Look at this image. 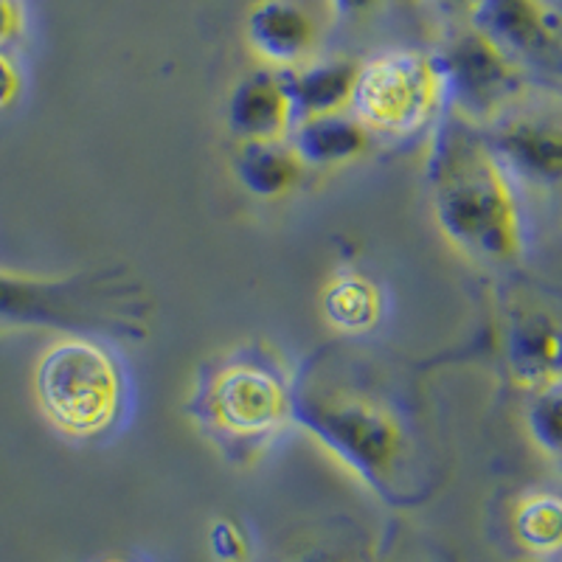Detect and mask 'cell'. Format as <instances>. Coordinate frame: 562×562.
<instances>
[{"instance_id": "cell-1", "label": "cell", "mask_w": 562, "mask_h": 562, "mask_svg": "<svg viewBox=\"0 0 562 562\" xmlns=\"http://www.w3.org/2000/svg\"><path fill=\"white\" fill-rule=\"evenodd\" d=\"M441 237L481 262H512L524 248L518 200L498 158L473 124L445 108L425 158Z\"/></svg>"}, {"instance_id": "cell-2", "label": "cell", "mask_w": 562, "mask_h": 562, "mask_svg": "<svg viewBox=\"0 0 562 562\" xmlns=\"http://www.w3.org/2000/svg\"><path fill=\"white\" fill-rule=\"evenodd\" d=\"M192 414L220 448L259 450L293 422V383L268 346H243L205 371Z\"/></svg>"}, {"instance_id": "cell-3", "label": "cell", "mask_w": 562, "mask_h": 562, "mask_svg": "<svg viewBox=\"0 0 562 562\" xmlns=\"http://www.w3.org/2000/svg\"><path fill=\"white\" fill-rule=\"evenodd\" d=\"M293 422L366 486L396 504L408 441L389 408L360 394L293 385Z\"/></svg>"}, {"instance_id": "cell-4", "label": "cell", "mask_w": 562, "mask_h": 562, "mask_svg": "<svg viewBox=\"0 0 562 562\" xmlns=\"http://www.w3.org/2000/svg\"><path fill=\"white\" fill-rule=\"evenodd\" d=\"M34 389L54 428L74 439L108 434L124 408L122 369L104 346L82 335H70L43 351Z\"/></svg>"}, {"instance_id": "cell-5", "label": "cell", "mask_w": 562, "mask_h": 562, "mask_svg": "<svg viewBox=\"0 0 562 562\" xmlns=\"http://www.w3.org/2000/svg\"><path fill=\"white\" fill-rule=\"evenodd\" d=\"M441 110L445 79L436 54L391 48L360 65L349 113L371 135H414Z\"/></svg>"}, {"instance_id": "cell-6", "label": "cell", "mask_w": 562, "mask_h": 562, "mask_svg": "<svg viewBox=\"0 0 562 562\" xmlns=\"http://www.w3.org/2000/svg\"><path fill=\"white\" fill-rule=\"evenodd\" d=\"M0 318L57 329H113L135 324L127 290L108 279H23L0 273Z\"/></svg>"}, {"instance_id": "cell-7", "label": "cell", "mask_w": 562, "mask_h": 562, "mask_svg": "<svg viewBox=\"0 0 562 562\" xmlns=\"http://www.w3.org/2000/svg\"><path fill=\"white\" fill-rule=\"evenodd\" d=\"M436 59L445 79V108L470 124L501 119L524 88L518 63L473 29L456 34Z\"/></svg>"}, {"instance_id": "cell-8", "label": "cell", "mask_w": 562, "mask_h": 562, "mask_svg": "<svg viewBox=\"0 0 562 562\" xmlns=\"http://www.w3.org/2000/svg\"><path fill=\"white\" fill-rule=\"evenodd\" d=\"M486 147L509 178L537 189H562V122L549 115H515L492 130Z\"/></svg>"}, {"instance_id": "cell-9", "label": "cell", "mask_w": 562, "mask_h": 562, "mask_svg": "<svg viewBox=\"0 0 562 562\" xmlns=\"http://www.w3.org/2000/svg\"><path fill=\"white\" fill-rule=\"evenodd\" d=\"M470 29L518 59H546L560 45V23L543 0H470Z\"/></svg>"}, {"instance_id": "cell-10", "label": "cell", "mask_w": 562, "mask_h": 562, "mask_svg": "<svg viewBox=\"0 0 562 562\" xmlns=\"http://www.w3.org/2000/svg\"><path fill=\"white\" fill-rule=\"evenodd\" d=\"M245 40L270 70H295L307 65L318 26L293 0H259L245 18Z\"/></svg>"}, {"instance_id": "cell-11", "label": "cell", "mask_w": 562, "mask_h": 562, "mask_svg": "<svg viewBox=\"0 0 562 562\" xmlns=\"http://www.w3.org/2000/svg\"><path fill=\"white\" fill-rule=\"evenodd\" d=\"M293 124V104H290L284 70H256L231 90L228 130L237 135L239 144L284 140L290 138Z\"/></svg>"}, {"instance_id": "cell-12", "label": "cell", "mask_w": 562, "mask_h": 562, "mask_svg": "<svg viewBox=\"0 0 562 562\" xmlns=\"http://www.w3.org/2000/svg\"><path fill=\"white\" fill-rule=\"evenodd\" d=\"M512 380L537 391L562 380V326L543 313H518L506 329Z\"/></svg>"}, {"instance_id": "cell-13", "label": "cell", "mask_w": 562, "mask_h": 562, "mask_svg": "<svg viewBox=\"0 0 562 562\" xmlns=\"http://www.w3.org/2000/svg\"><path fill=\"white\" fill-rule=\"evenodd\" d=\"M358 74L360 63H351V59H324V63H307L295 70H284L295 124L318 119V115L346 113L351 108Z\"/></svg>"}, {"instance_id": "cell-14", "label": "cell", "mask_w": 562, "mask_h": 562, "mask_svg": "<svg viewBox=\"0 0 562 562\" xmlns=\"http://www.w3.org/2000/svg\"><path fill=\"white\" fill-rule=\"evenodd\" d=\"M369 144L371 133L349 110L307 119L290 130V147L304 167H340L360 158Z\"/></svg>"}, {"instance_id": "cell-15", "label": "cell", "mask_w": 562, "mask_h": 562, "mask_svg": "<svg viewBox=\"0 0 562 562\" xmlns=\"http://www.w3.org/2000/svg\"><path fill=\"white\" fill-rule=\"evenodd\" d=\"M304 164L293 153L290 144L273 140V144H239L234 172L239 186L254 198L273 200L293 192L299 180L304 178Z\"/></svg>"}, {"instance_id": "cell-16", "label": "cell", "mask_w": 562, "mask_h": 562, "mask_svg": "<svg viewBox=\"0 0 562 562\" xmlns=\"http://www.w3.org/2000/svg\"><path fill=\"white\" fill-rule=\"evenodd\" d=\"M324 315L340 333L358 335L374 329L383 313V295L360 273H340L324 290Z\"/></svg>"}, {"instance_id": "cell-17", "label": "cell", "mask_w": 562, "mask_h": 562, "mask_svg": "<svg viewBox=\"0 0 562 562\" xmlns=\"http://www.w3.org/2000/svg\"><path fill=\"white\" fill-rule=\"evenodd\" d=\"M515 535L537 554H554L562 549V498L554 492H531L515 506Z\"/></svg>"}, {"instance_id": "cell-18", "label": "cell", "mask_w": 562, "mask_h": 562, "mask_svg": "<svg viewBox=\"0 0 562 562\" xmlns=\"http://www.w3.org/2000/svg\"><path fill=\"white\" fill-rule=\"evenodd\" d=\"M526 430L540 453L562 464V380L531 391Z\"/></svg>"}, {"instance_id": "cell-19", "label": "cell", "mask_w": 562, "mask_h": 562, "mask_svg": "<svg viewBox=\"0 0 562 562\" xmlns=\"http://www.w3.org/2000/svg\"><path fill=\"white\" fill-rule=\"evenodd\" d=\"M209 546L220 562H245L248 557V543L237 524L231 520H217L209 531Z\"/></svg>"}, {"instance_id": "cell-20", "label": "cell", "mask_w": 562, "mask_h": 562, "mask_svg": "<svg viewBox=\"0 0 562 562\" xmlns=\"http://www.w3.org/2000/svg\"><path fill=\"white\" fill-rule=\"evenodd\" d=\"M23 32V9L20 0H0V52L12 45Z\"/></svg>"}, {"instance_id": "cell-21", "label": "cell", "mask_w": 562, "mask_h": 562, "mask_svg": "<svg viewBox=\"0 0 562 562\" xmlns=\"http://www.w3.org/2000/svg\"><path fill=\"white\" fill-rule=\"evenodd\" d=\"M391 0H329V9L338 20H360L383 9Z\"/></svg>"}, {"instance_id": "cell-22", "label": "cell", "mask_w": 562, "mask_h": 562, "mask_svg": "<svg viewBox=\"0 0 562 562\" xmlns=\"http://www.w3.org/2000/svg\"><path fill=\"white\" fill-rule=\"evenodd\" d=\"M20 93V77L18 68L12 65V59L0 52V110H7L9 104L18 99Z\"/></svg>"}, {"instance_id": "cell-23", "label": "cell", "mask_w": 562, "mask_h": 562, "mask_svg": "<svg viewBox=\"0 0 562 562\" xmlns=\"http://www.w3.org/2000/svg\"><path fill=\"white\" fill-rule=\"evenodd\" d=\"M293 562H358L349 551H340V549H313L307 554H301L299 560Z\"/></svg>"}, {"instance_id": "cell-24", "label": "cell", "mask_w": 562, "mask_h": 562, "mask_svg": "<svg viewBox=\"0 0 562 562\" xmlns=\"http://www.w3.org/2000/svg\"><path fill=\"white\" fill-rule=\"evenodd\" d=\"M108 562H124V560H108Z\"/></svg>"}]
</instances>
